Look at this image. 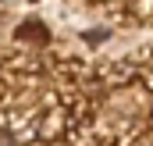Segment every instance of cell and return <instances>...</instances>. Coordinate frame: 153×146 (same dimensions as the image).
Listing matches in <instances>:
<instances>
[{"instance_id":"obj_1","label":"cell","mask_w":153,"mask_h":146,"mask_svg":"<svg viewBox=\"0 0 153 146\" xmlns=\"http://www.w3.org/2000/svg\"><path fill=\"white\" fill-rule=\"evenodd\" d=\"M0 146H14V132L11 128H0Z\"/></svg>"}]
</instances>
